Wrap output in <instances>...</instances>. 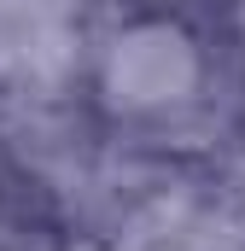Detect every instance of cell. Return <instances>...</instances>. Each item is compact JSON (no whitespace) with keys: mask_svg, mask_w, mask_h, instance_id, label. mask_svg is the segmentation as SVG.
Masks as SVG:
<instances>
[{"mask_svg":"<svg viewBox=\"0 0 245 251\" xmlns=\"http://www.w3.org/2000/svg\"><path fill=\"white\" fill-rule=\"evenodd\" d=\"M134 6H170V12H222V0H134Z\"/></svg>","mask_w":245,"mask_h":251,"instance_id":"cell-2","label":"cell"},{"mask_svg":"<svg viewBox=\"0 0 245 251\" xmlns=\"http://www.w3.org/2000/svg\"><path fill=\"white\" fill-rule=\"evenodd\" d=\"M234 105V47L222 12L105 0L76 47V117L122 152L210 140Z\"/></svg>","mask_w":245,"mask_h":251,"instance_id":"cell-1","label":"cell"}]
</instances>
